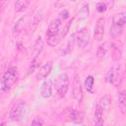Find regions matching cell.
<instances>
[{
  "label": "cell",
  "mask_w": 126,
  "mask_h": 126,
  "mask_svg": "<svg viewBox=\"0 0 126 126\" xmlns=\"http://www.w3.org/2000/svg\"><path fill=\"white\" fill-rule=\"evenodd\" d=\"M42 49H43V40H42L41 36H38L33 44V47H32V59L37 58L38 55L41 53Z\"/></svg>",
  "instance_id": "cell-13"
},
{
  "label": "cell",
  "mask_w": 126,
  "mask_h": 126,
  "mask_svg": "<svg viewBox=\"0 0 126 126\" xmlns=\"http://www.w3.org/2000/svg\"><path fill=\"white\" fill-rule=\"evenodd\" d=\"M0 126H5V124H4V123H1V124H0Z\"/></svg>",
  "instance_id": "cell-29"
},
{
  "label": "cell",
  "mask_w": 126,
  "mask_h": 126,
  "mask_svg": "<svg viewBox=\"0 0 126 126\" xmlns=\"http://www.w3.org/2000/svg\"><path fill=\"white\" fill-rule=\"evenodd\" d=\"M52 94V81L51 79H46L40 88V95L44 98L50 97Z\"/></svg>",
  "instance_id": "cell-10"
},
{
  "label": "cell",
  "mask_w": 126,
  "mask_h": 126,
  "mask_svg": "<svg viewBox=\"0 0 126 126\" xmlns=\"http://www.w3.org/2000/svg\"><path fill=\"white\" fill-rule=\"evenodd\" d=\"M31 126H43V120L40 117H34Z\"/></svg>",
  "instance_id": "cell-25"
},
{
  "label": "cell",
  "mask_w": 126,
  "mask_h": 126,
  "mask_svg": "<svg viewBox=\"0 0 126 126\" xmlns=\"http://www.w3.org/2000/svg\"><path fill=\"white\" fill-rule=\"evenodd\" d=\"M25 20H26V17H23V18H21L18 22H17V24H16V26H15V32H19L20 31H22V29L24 28V23H25Z\"/></svg>",
  "instance_id": "cell-24"
},
{
  "label": "cell",
  "mask_w": 126,
  "mask_h": 126,
  "mask_svg": "<svg viewBox=\"0 0 126 126\" xmlns=\"http://www.w3.org/2000/svg\"><path fill=\"white\" fill-rule=\"evenodd\" d=\"M27 111H28L27 103L25 101H23V100H20V101L16 102L13 105V107L11 108L10 114H9L10 119L12 121H16V122L21 121L25 117Z\"/></svg>",
  "instance_id": "cell-2"
},
{
  "label": "cell",
  "mask_w": 126,
  "mask_h": 126,
  "mask_svg": "<svg viewBox=\"0 0 126 126\" xmlns=\"http://www.w3.org/2000/svg\"><path fill=\"white\" fill-rule=\"evenodd\" d=\"M123 29L122 27H118V26H115V25H112L110 30H109V33L112 37H118L122 32H123Z\"/></svg>",
  "instance_id": "cell-19"
},
{
  "label": "cell",
  "mask_w": 126,
  "mask_h": 126,
  "mask_svg": "<svg viewBox=\"0 0 126 126\" xmlns=\"http://www.w3.org/2000/svg\"><path fill=\"white\" fill-rule=\"evenodd\" d=\"M76 41H77L78 46L81 48H85L89 44L90 34H89V32L86 28H83L78 32V33L76 35Z\"/></svg>",
  "instance_id": "cell-5"
},
{
  "label": "cell",
  "mask_w": 126,
  "mask_h": 126,
  "mask_svg": "<svg viewBox=\"0 0 126 126\" xmlns=\"http://www.w3.org/2000/svg\"><path fill=\"white\" fill-rule=\"evenodd\" d=\"M79 15L81 16L82 19L88 17V15H89V5H88V4H85V5L80 9V11H79Z\"/></svg>",
  "instance_id": "cell-22"
},
{
  "label": "cell",
  "mask_w": 126,
  "mask_h": 126,
  "mask_svg": "<svg viewBox=\"0 0 126 126\" xmlns=\"http://www.w3.org/2000/svg\"><path fill=\"white\" fill-rule=\"evenodd\" d=\"M68 17H69V12H68L67 10H63L62 12L59 13V18H58V19H60V20L62 21V20H64V19H67Z\"/></svg>",
  "instance_id": "cell-26"
},
{
  "label": "cell",
  "mask_w": 126,
  "mask_h": 126,
  "mask_svg": "<svg viewBox=\"0 0 126 126\" xmlns=\"http://www.w3.org/2000/svg\"><path fill=\"white\" fill-rule=\"evenodd\" d=\"M94 79L92 75L88 76L85 80V88L87 92L89 93H94Z\"/></svg>",
  "instance_id": "cell-18"
},
{
  "label": "cell",
  "mask_w": 126,
  "mask_h": 126,
  "mask_svg": "<svg viewBox=\"0 0 126 126\" xmlns=\"http://www.w3.org/2000/svg\"><path fill=\"white\" fill-rule=\"evenodd\" d=\"M29 5H30V1L29 0H19V1H16L15 2V11L16 12H22V11L26 10Z\"/></svg>",
  "instance_id": "cell-17"
},
{
  "label": "cell",
  "mask_w": 126,
  "mask_h": 126,
  "mask_svg": "<svg viewBox=\"0 0 126 126\" xmlns=\"http://www.w3.org/2000/svg\"><path fill=\"white\" fill-rule=\"evenodd\" d=\"M18 79V70L16 66H11L9 67L6 72L3 74L2 79H1V90L6 92L9 91L14 84L17 82Z\"/></svg>",
  "instance_id": "cell-1"
},
{
  "label": "cell",
  "mask_w": 126,
  "mask_h": 126,
  "mask_svg": "<svg viewBox=\"0 0 126 126\" xmlns=\"http://www.w3.org/2000/svg\"><path fill=\"white\" fill-rule=\"evenodd\" d=\"M95 8H96V11L98 13H104L107 10V5L104 2H98V3H96Z\"/></svg>",
  "instance_id": "cell-23"
},
{
  "label": "cell",
  "mask_w": 126,
  "mask_h": 126,
  "mask_svg": "<svg viewBox=\"0 0 126 126\" xmlns=\"http://www.w3.org/2000/svg\"><path fill=\"white\" fill-rule=\"evenodd\" d=\"M72 93H73V96L74 98L80 103L83 99V89H82V85H81V81L80 78L76 75L73 81V88H72Z\"/></svg>",
  "instance_id": "cell-6"
},
{
  "label": "cell",
  "mask_w": 126,
  "mask_h": 126,
  "mask_svg": "<svg viewBox=\"0 0 126 126\" xmlns=\"http://www.w3.org/2000/svg\"><path fill=\"white\" fill-rule=\"evenodd\" d=\"M69 77L66 73H62L60 74L56 79H55V82H54V87H55V90H56V93L58 94V95L60 97H63L65 96L67 91H68V88H69Z\"/></svg>",
  "instance_id": "cell-3"
},
{
  "label": "cell",
  "mask_w": 126,
  "mask_h": 126,
  "mask_svg": "<svg viewBox=\"0 0 126 126\" xmlns=\"http://www.w3.org/2000/svg\"><path fill=\"white\" fill-rule=\"evenodd\" d=\"M51 69H52V61L46 62L44 65H42L39 68V70H38V72L36 74V79L37 80H43V79H45L50 74Z\"/></svg>",
  "instance_id": "cell-11"
},
{
  "label": "cell",
  "mask_w": 126,
  "mask_h": 126,
  "mask_svg": "<svg viewBox=\"0 0 126 126\" xmlns=\"http://www.w3.org/2000/svg\"><path fill=\"white\" fill-rule=\"evenodd\" d=\"M104 34V19L103 18H98L95 23L94 27V37L95 40L99 41L102 39Z\"/></svg>",
  "instance_id": "cell-8"
},
{
  "label": "cell",
  "mask_w": 126,
  "mask_h": 126,
  "mask_svg": "<svg viewBox=\"0 0 126 126\" xmlns=\"http://www.w3.org/2000/svg\"><path fill=\"white\" fill-rule=\"evenodd\" d=\"M105 81L109 84H112L114 87H119L122 82V71L120 66L111 67L105 76Z\"/></svg>",
  "instance_id": "cell-4"
},
{
  "label": "cell",
  "mask_w": 126,
  "mask_h": 126,
  "mask_svg": "<svg viewBox=\"0 0 126 126\" xmlns=\"http://www.w3.org/2000/svg\"><path fill=\"white\" fill-rule=\"evenodd\" d=\"M83 117H84L83 116V113L80 112V111H78V110H75V109L71 110V112L69 114L70 120L73 121V122H75V123H81L83 121Z\"/></svg>",
  "instance_id": "cell-16"
},
{
  "label": "cell",
  "mask_w": 126,
  "mask_h": 126,
  "mask_svg": "<svg viewBox=\"0 0 126 126\" xmlns=\"http://www.w3.org/2000/svg\"><path fill=\"white\" fill-rule=\"evenodd\" d=\"M94 126H104V122H103V120L101 119V120L95 122V125H94Z\"/></svg>",
  "instance_id": "cell-28"
},
{
  "label": "cell",
  "mask_w": 126,
  "mask_h": 126,
  "mask_svg": "<svg viewBox=\"0 0 126 126\" xmlns=\"http://www.w3.org/2000/svg\"><path fill=\"white\" fill-rule=\"evenodd\" d=\"M113 43L110 41H104L102 44L98 45L97 50H96V57L98 59H103L106 57L107 53L112 49Z\"/></svg>",
  "instance_id": "cell-9"
},
{
  "label": "cell",
  "mask_w": 126,
  "mask_h": 126,
  "mask_svg": "<svg viewBox=\"0 0 126 126\" xmlns=\"http://www.w3.org/2000/svg\"><path fill=\"white\" fill-rule=\"evenodd\" d=\"M125 23H126V12L117 13L112 17V25L124 28Z\"/></svg>",
  "instance_id": "cell-12"
},
{
  "label": "cell",
  "mask_w": 126,
  "mask_h": 126,
  "mask_svg": "<svg viewBox=\"0 0 126 126\" xmlns=\"http://www.w3.org/2000/svg\"><path fill=\"white\" fill-rule=\"evenodd\" d=\"M6 1H0V15H1V13H2V11H3V8H4V6L6 5Z\"/></svg>",
  "instance_id": "cell-27"
},
{
  "label": "cell",
  "mask_w": 126,
  "mask_h": 126,
  "mask_svg": "<svg viewBox=\"0 0 126 126\" xmlns=\"http://www.w3.org/2000/svg\"><path fill=\"white\" fill-rule=\"evenodd\" d=\"M110 103H111V98L109 97V95H107V94H105V95H103L100 99H99V101L97 102V106L103 111V113L104 112H106L107 110H108V108H109V106H110Z\"/></svg>",
  "instance_id": "cell-14"
},
{
  "label": "cell",
  "mask_w": 126,
  "mask_h": 126,
  "mask_svg": "<svg viewBox=\"0 0 126 126\" xmlns=\"http://www.w3.org/2000/svg\"><path fill=\"white\" fill-rule=\"evenodd\" d=\"M118 106L122 113H125L126 109V97H125V91L122 90L118 93Z\"/></svg>",
  "instance_id": "cell-15"
},
{
  "label": "cell",
  "mask_w": 126,
  "mask_h": 126,
  "mask_svg": "<svg viewBox=\"0 0 126 126\" xmlns=\"http://www.w3.org/2000/svg\"><path fill=\"white\" fill-rule=\"evenodd\" d=\"M61 24H62V21L60 19H54L50 22V24L48 25V28H47V31H46V36L47 37H50V36H54L56 34H59L60 33V27H61Z\"/></svg>",
  "instance_id": "cell-7"
},
{
  "label": "cell",
  "mask_w": 126,
  "mask_h": 126,
  "mask_svg": "<svg viewBox=\"0 0 126 126\" xmlns=\"http://www.w3.org/2000/svg\"><path fill=\"white\" fill-rule=\"evenodd\" d=\"M37 66H38V59H37V58L32 59V62H31V65H30V67H29L28 74L30 75V74L33 73V71H34V70L37 68Z\"/></svg>",
  "instance_id": "cell-21"
},
{
  "label": "cell",
  "mask_w": 126,
  "mask_h": 126,
  "mask_svg": "<svg viewBox=\"0 0 126 126\" xmlns=\"http://www.w3.org/2000/svg\"><path fill=\"white\" fill-rule=\"evenodd\" d=\"M112 58L114 61H119L122 57V52H121V49L117 46H115L113 44V47H112Z\"/></svg>",
  "instance_id": "cell-20"
}]
</instances>
